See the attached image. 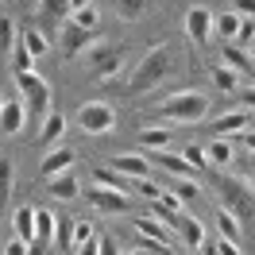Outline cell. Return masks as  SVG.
Here are the masks:
<instances>
[{
  "mask_svg": "<svg viewBox=\"0 0 255 255\" xmlns=\"http://www.w3.org/2000/svg\"><path fill=\"white\" fill-rule=\"evenodd\" d=\"M170 70H174V50L170 47H151L135 62V70H131V78H128V93H151V89H159L162 81L170 78Z\"/></svg>",
  "mask_w": 255,
  "mask_h": 255,
  "instance_id": "1",
  "label": "cell"
},
{
  "mask_svg": "<svg viewBox=\"0 0 255 255\" xmlns=\"http://www.w3.org/2000/svg\"><path fill=\"white\" fill-rule=\"evenodd\" d=\"M205 112H209V97L197 93V89L174 93L159 105V116L166 124H197V120H205Z\"/></svg>",
  "mask_w": 255,
  "mask_h": 255,
  "instance_id": "2",
  "label": "cell"
},
{
  "mask_svg": "<svg viewBox=\"0 0 255 255\" xmlns=\"http://www.w3.org/2000/svg\"><path fill=\"white\" fill-rule=\"evenodd\" d=\"M74 124L85 135H109L112 128H116V109H112L109 101H85L74 112Z\"/></svg>",
  "mask_w": 255,
  "mask_h": 255,
  "instance_id": "3",
  "label": "cell"
},
{
  "mask_svg": "<svg viewBox=\"0 0 255 255\" xmlns=\"http://www.w3.org/2000/svg\"><path fill=\"white\" fill-rule=\"evenodd\" d=\"M12 81H16V89H19V97H23V105H27V109L39 116V124H43V120L50 116V85L39 78L35 70H31V74H12Z\"/></svg>",
  "mask_w": 255,
  "mask_h": 255,
  "instance_id": "4",
  "label": "cell"
},
{
  "mask_svg": "<svg viewBox=\"0 0 255 255\" xmlns=\"http://www.w3.org/2000/svg\"><path fill=\"white\" fill-rule=\"evenodd\" d=\"M85 58H89V66H93V74L101 81H109L116 78L120 70H124V47H116V43H105V47H89L85 50Z\"/></svg>",
  "mask_w": 255,
  "mask_h": 255,
  "instance_id": "5",
  "label": "cell"
},
{
  "mask_svg": "<svg viewBox=\"0 0 255 255\" xmlns=\"http://www.w3.org/2000/svg\"><path fill=\"white\" fill-rule=\"evenodd\" d=\"M85 201L97 209V213H105V217H120L131 209V197L120 190H109V186H93V190L85 193Z\"/></svg>",
  "mask_w": 255,
  "mask_h": 255,
  "instance_id": "6",
  "label": "cell"
},
{
  "mask_svg": "<svg viewBox=\"0 0 255 255\" xmlns=\"http://www.w3.org/2000/svg\"><path fill=\"white\" fill-rule=\"evenodd\" d=\"M170 224H174V236L190 248V252H197L201 244H205V224L197 221V217H190V213H174L170 217Z\"/></svg>",
  "mask_w": 255,
  "mask_h": 255,
  "instance_id": "7",
  "label": "cell"
},
{
  "mask_svg": "<svg viewBox=\"0 0 255 255\" xmlns=\"http://www.w3.org/2000/svg\"><path fill=\"white\" fill-rule=\"evenodd\" d=\"M186 35H190V43L205 47L209 39H213V12L201 8V4H193L190 12H186Z\"/></svg>",
  "mask_w": 255,
  "mask_h": 255,
  "instance_id": "8",
  "label": "cell"
},
{
  "mask_svg": "<svg viewBox=\"0 0 255 255\" xmlns=\"http://www.w3.org/2000/svg\"><path fill=\"white\" fill-rule=\"evenodd\" d=\"M23 120H27L23 97H4V105H0V131H4V135H19V131H23Z\"/></svg>",
  "mask_w": 255,
  "mask_h": 255,
  "instance_id": "9",
  "label": "cell"
},
{
  "mask_svg": "<svg viewBox=\"0 0 255 255\" xmlns=\"http://www.w3.org/2000/svg\"><path fill=\"white\" fill-rule=\"evenodd\" d=\"M43 190H47L54 201H74V197H81V182H78L74 170H66V174L43 178Z\"/></svg>",
  "mask_w": 255,
  "mask_h": 255,
  "instance_id": "10",
  "label": "cell"
},
{
  "mask_svg": "<svg viewBox=\"0 0 255 255\" xmlns=\"http://www.w3.org/2000/svg\"><path fill=\"white\" fill-rule=\"evenodd\" d=\"M135 232L143 240H151V244H159L162 252H166L170 240H174V228H166V221H159V217H135Z\"/></svg>",
  "mask_w": 255,
  "mask_h": 255,
  "instance_id": "11",
  "label": "cell"
},
{
  "mask_svg": "<svg viewBox=\"0 0 255 255\" xmlns=\"http://www.w3.org/2000/svg\"><path fill=\"white\" fill-rule=\"evenodd\" d=\"M89 43H93V31H81L74 19H66V23H62V54H66V58L85 54V50H89Z\"/></svg>",
  "mask_w": 255,
  "mask_h": 255,
  "instance_id": "12",
  "label": "cell"
},
{
  "mask_svg": "<svg viewBox=\"0 0 255 255\" xmlns=\"http://www.w3.org/2000/svg\"><path fill=\"white\" fill-rule=\"evenodd\" d=\"M70 166H74V151H70V147H50L47 155H43V162H39V170H43V178L66 174Z\"/></svg>",
  "mask_w": 255,
  "mask_h": 255,
  "instance_id": "13",
  "label": "cell"
},
{
  "mask_svg": "<svg viewBox=\"0 0 255 255\" xmlns=\"http://www.w3.org/2000/svg\"><path fill=\"white\" fill-rule=\"evenodd\" d=\"M93 178H97V186H109V190H120V193H135V178H128L120 174V170H112V166H93Z\"/></svg>",
  "mask_w": 255,
  "mask_h": 255,
  "instance_id": "14",
  "label": "cell"
},
{
  "mask_svg": "<svg viewBox=\"0 0 255 255\" xmlns=\"http://www.w3.org/2000/svg\"><path fill=\"white\" fill-rule=\"evenodd\" d=\"M155 162L159 166H166L174 178H186V182H193L197 178V166H190L186 162V155H170V151H155Z\"/></svg>",
  "mask_w": 255,
  "mask_h": 255,
  "instance_id": "15",
  "label": "cell"
},
{
  "mask_svg": "<svg viewBox=\"0 0 255 255\" xmlns=\"http://www.w3.org/2000/svg\"><path fill=\"white\" fill-rule=\"evenodd\" d=\"M236 131H248V112L236 109V112H224L221 120H213V135L224 139V135H236Z\"/></svg>",
  "mask_w": 255,
  "mask_h": 255,
  "instance_id": "16",
  "label": "cell"
},
{
  "mask_svg": "<svg viewBox=\"0 0 255 255\" xmlns=\"http://www.w3.org/2000/svg\"><path fill=\"white\" fill-rule=\"evenodd\" d=\"M109 166H112V170H120V174H128V178H147V174H151V166H147L143 155H116Z\"/></svg>",
  "mask_w": 255,
  "mask_h": 255,
  "instance_id": "17",
  "label": "cell"
},
{
  "mask_svg": "<svg viewBox=\"0 0 255 255\" xmlns=\"http://www.w3.org/2000/svg\"><path fill=\"white\" fill-rule=\"evenodd\" d=\"M170 139H174L170 124H166V128L155 124V128H143V131H139V143H143L147 151H166V147H170Z\"/></svg>",
  "mask_w": 255,
  "mask_h": 255,
  "instance_id": "18",
  "label": "cell"
},
{
  "mask_svg": "<svg viewBox=\"0 0 255 255\" xmlns=\"http://www.w3.org/2000/svg\"><path fill=\"white\" fill-rule=\"evenodd\" d=\"M54 232H58V221H54V213L47 209H35V244H54Z\"/></svg>",
  "mask_w": 255,
  "mask_h": 255,
  "instance_id": "19",
  "label": "cell"
},
{
  "mask_svg": "<svg viewBox=\"0 0 255 255\" xmlns=\"http://www.w3.org/2000/svg\"><path fill=\"white\" fill-rule=\"evenodd\" d=\"M240 23H244V19H240L236 12H221V16H213V31L221 35L224 43H236V35H240Z\"/></svg>",
  "mask_w": 255,
  "mask_h": 255,
  "instance_id": "20",
  "label": "cell"
},
{
  "mask_svg": "<svg viewBox=\"0 0 255 255\" xmlns=\"http://www.w3.org/2000/svg\"><path fill=\"white\" fill-rule=\"evenodd\" d=\"M221 58H224L221 66H228V70H236V74H244V70H255V62L248 58V54H244V47H236V43H224Z\"/></svg>",
  "mask_w": 255,
  "mask_h": 255,
  "instance_id": "21",
  "label": "cell"
},
{
  "mask_svg": "<svg viewBox=\"0 0 255 255\" xmlns=\"http://www.w3.org/2000/svg\"><path fill=\"white\" fill-rule=\"evenodd\" d=\"M62 131H66V116H62V112H50L47 120L39 124V135H43V143H50V147H58Z\"/></svg>",
  "mask_w": 255,
  "mask_h": 255,
  "instance_id": "22",
  "label": "cell"
},
{
  "mask_svg": "<svg viewBox=\"0 0 255 255\" xmlns=\"http://www.w3.org/2000/svg\"><path fill=\"white\" fill-rule=\"evenodd\" d=\"M221 193H224V201H228V213H236V209L248 205V190L240 186L236 178H221Z\"/></svg>",
  "mask_w": 255,
  "mask_h": 255,
  "instance_id": "23",
  "label": "cell"
},
{
  "mask_svg": "<svg viewBox=\"0 0 255 255\" xmlns=\"http://www.w3.org/2000/svg\"><path fill=\"white\" fill-rule=\"evenodd\" d=\"M16 240H23V244H35V205L16 209Z\"/></svg>",
  "mask_w": 255,
  "mask_h": 255,
  "instance_id": "24",
  "label": "cell"
},
{
  "mask_svg": "<svg viewBox=\"0 0 255 255\" xmlns=\"http://www.w3.org/2000/svg\"><path fill=\"white\" fill-rule=\"evenodd\" d=\"M217 232H221V240H232V244H240V236H244L240 217H236V213H228V209H221V213H217Z\"/></svg>",
  "mask_w": 255,
  "mask_h": 255,
  "instance_id": "25",
  "label": "cell"
},
{
  "mask_svg": "<svg viewBox=\"0 0 255 255\" xmlns=\"http://www.w3.org/2000/svg\"><path fill=\"white\" fill-rule=\"evenodd\" d=\"M39 16H54V19H70V0H35Z\"/></svg>",
  "mask_w": 255,
  "mask_h": 255,
  "instance_id": "26",
  "label": "cell"
},
{
  "mask_svg": "<svg viewBox=\"0 0 255 255\" xmlns=\"http://www.w3.org/2000/svg\"><path fill=\"white\" fill-rule=\"evenodd\" d=\"M74 23H78L81 31H97V27H101V8H97V4H89V8H81V12H74Z\"/></svg>",
  "mask_w": 255,
  "mask_h": 255,
  "instance_id": "27",
  "label": "cell"
},
{
  "mask_svg": "<svg viewBox=\"0 0 255 255\" xmlns=\"http://www.w3.org/2000/svg\"><path fill=\"white\" fill-rule=\"evenodd\" d=\"M112 8L120 19H139L147 12V0H112Z\"/></svg>",
  "mask_w": 255,
  "mask_h": 255,
  "instance_id": "28",
  "label": "cell"
},
{
  "mask_svg": "<svg viewBox=\"0 0 255 255\" xmlns=\"http://www.w3.org/2000/svg\"><path fill=\"white\" fill-rule=\"evenodd\" d=\"M236 81H240V74L228 70V66H217V70H213V85H217L221 93H236Z\"/></svg>",
  "mask_w": 255,
  "mask_h": 255,
  "instance_id": "29",
  "label": "cell"
},
{
  "mask_svg": "<svg viewBox=\"0 0 255 255\" xmlns=\"http://www.w3.org/2000/svg\"><path fill=\"white\" fill-rule=\"evenodd\" d=\"M19 43H23V47L31 50L35 58H43V54H47V47H50V43H47V35H43V31H35V27H31V31H23V35H19Z\"/></svg>",
  "mask_w": 255,
  "mask_h": 255,
  "instance_id": "30",
  "label": "cell"
},
{
  "mask_svg": "<svg viewBox=\"0 0 255 255\" xmlns=\"http://www.w3.org/2000/svg\"><path fill=\"white\" fill-rule=\"evenodd\" d=\"M31 66H35V54L23 43H16V50H12V74H31Z\"/></svg>",
  "mask_w": 255,
  "mask_h": 255,
  "instance_id": "31",
  "label": "cell"
},
{
  "mask_svg": "<svg viewBox=\"0 0 255 255\" xmlns=\"http://www.w3.org/2000/svg\"><path fill=\"white\" fill-rule=\"evenodd\" d=\"M209 162H217V166H228L232 162V143H224V139H213V143L205 147Z\"/></svg>",
  "mask_w": 255,
  "mask_h": 255,
  "instance_id": "32",
  "label": "cell"
},
{
  "mask_svg": "<svg viewBox=\"0 0 255 255\" xmlns=\"http://www.w3.org/2000/svg\"><path fill=\"white\" fill-rule=\"evenodd\" d=\"M54 244H58V248H62V252H78V248H74V221H58V232H54Z\"/></svg>",
  "mask_w": 255,
  "mask_h": 255,
  "instance_id": "33",
  "label": "cell"
},
{
  "mask_svg": "<svg viewBox=\"0 0 255 255\" xmlns=\"http://www.w3.org/2000/svg\"><path fill=\"white\" fill-rule=\"evenodd\" d=\"M89 240H97V232H93V221H74V248L89 244Z\"/></svg>",
  "mask_w": 255,
  "mask_h": 255,
  "instance_id": "34",
  "label": "cell"
},
{
  "mask_svg": "<svg viewBox=\"0 0 255 255\" xmlns=\"http://www.w3.org/2000/svg\"><path fill=\"white\" fill-rule=\"evenodd\" d=\"M0 47L16 50V27H12V19H8V16H0Z\"/></svg>",
  "mask_w": 255,
  "mask_h": 255,
  "instance_id": "35",
  "label": "cell"
},
{
  "mask_svg": "<svg viewBox=\"0 0 255 255\" xmlns=\"http://www.w3.org/2000/svg\"><path fill=\"white\" fill-rule=\"evenodd\" d=\"M12 193V162L8 159H0V201Z\"/></svg>",
  "mask_w": 255,
  "mask_h": 255,
  "instance_id": "36",
  "label": "cell"
},
{
  "mask_svg": "<svg viewBox=\"0 0 255 255\" xmlns=\"http://www.w3.org/2000/svg\"><path fill=\"white\" fill-rule=\"evenodd\" d=\"M252 43H255V19H244L240 35H236V47H252Z\"/></svg>",
  "mask_w": 255,
  "mask_h": 255,
  "instance_id": "37",
  "label": "cell"
},
{
  "mask_svg": "<svg viewBox=\"0 0 255 255\" xmlns=\"http://www.w3.org/2000/svg\"><path fill=\"white\" fill-rule=\"evenodd\" d=\"M186 162H190V166H197V170H201V166H205L209 162V155H205V147H186Z\"/></svg>",
  "mask_w": 255,
  "mask_h": 255,
  "instance_id": "38",
  "label": "cell"
},
{
  "mask_svg": "<svg viewBox=\"0 0 255 255\" xmlns=\"http://www.w3.org/2000/svg\"><path fill=\"white\" fill-rule=\"evenodd\" d=\"M232 12L240 19H255V0H232Z\"/></svg>",
  "mask_w": 255,
  "mask_h": 255,
  "instance_id": "39",
  "label": "cell"
},
{
  "mask_svg": "<svg viewBox=\"0 0 255 255\" xmlns=\"http://www.w3.org/2000/svg\"><path fill=\"white\" fill-rule=\"evenodd\" d=\"M174 193H178V197H201V190H197V182H186V178H178Z\"/></svg>",
  "mask_w": 255,
  "mask_h": 255,
  "instance_id": "40",
  "label": "cell"
},
{
  "mask_svg": "<svg viewBox=\"0 0 255 255\" xmlns=\"http://www.w3.org/2000/svg\"><path fill=\"white\" fill-rule=\"evenodd\" d=\"M101 255H120V244L112 236H101Z\"/></svg>",
  "mask_w": 255,
  "mask_h": 255,
  "instance_id": "41",
  "label": "cell"
},
{
  "mask_svg": "<svg viewBox=\"0 0 255 255\" xmlns=\"http://www.w3.org/2000/svg\"><path fill=\"white\" fill-rule=\"evenodd\" d=\"M217 255H244V252H240V244H232V240H221V244H217Z\"/></svg>",
  "mask_w": 255,
  "mask_h": 255,
  "instance_id": "42",
  "label": "cell"
},
{
  "mask_svg": "<svg viewBox=\"0 0 255 255\" xmlns=\"http://www.w3.org/2000/svg\"><path fill=\"white\" fill-rule=\"evenodd\" d=\"M4 255H27V244H23V240H8Z\"/></svg>",
  "mask_w": 255,
  "mask_h": 255,
  "instance_id": "43",
  "label": "cell"
},
{
  "mask_svg": "<svg viewBox=\"0 0 255 255\" xmlns=\"http://www.w3.org/2000/svg\"><path fill=\"white\" fill-rule=\"evenodd\" d=\"M78 255H101V236H97V240H89V244H81V248H78Z\"/></svg>",
  "mask_w": 255,
  "mask_h": 255,
  "instance_id": "44",
  "label": "cell"
},
{
  "mask_svg": "<svg viewBox=\"0 0 255 255\" xmlns=\"http://www.w3.org/2000/svg\"><path fill=\"white\" fill-rule=\"evenodd\" d=\"M89 4H93V0H70V16H74V12H81V8H89Z\"/></svg>",
  "mask_w": 255,
  "mask_h": 255,
  "instance_id": "45",
  "label": "cell"
},
{
  "mask_svg": "<svg viewBox=\"0 0 255 255\" xmlns=\"http://www.w3.org/2000/svg\"><path fill=\"white\" fill-rule=\"evenodd\" d=\"M240 101H244V105H252V109H255V89H244V93H240Z\"/></svg>",
  "mask_w": 255,
  "mask_h": 255,
  "instance_id": "46",
  "label": "cell"
},
{
  "mask_svg": "<svg viewBox=\"0 0 255 255\" xmlns=\"http://www.w3.org/2000/svg\"><path fill=\"white\" fill-rule=\"evenodd\" d=\"M244 143H248V151L255 155V131H244Z\"/></svg>",
  "mask_w": 255,
  "mask_h": 255,
  "instance_id": "47",
  "label": "cell"
},
{
  "mask_svg": "<svg viewBox=\"0 0 255 255\" xmlns=\"http://www.w3.org/2000/svg\"><path fill=\"white\" fill-rule=\"evenodd\" d=\"M252 62H255V43H252Z\"/></svg>",
  "mask_w": 255,
  "mask_h": 255,
  "instance_id": "48",
  "label": "cell"
},
{
  "mask_svg": "<svg viewBox=\"0 0 255 255\" xmlns=\"http://www.w3.org/2000/svg\"><path fill=\"white\" fill-rule=\"evenodd\" d=\"M128 255H143V252H128Z\"/></svg>",
  "mask_w": 255,
  "mask_h": 255,
  "instance_id": "49",
  "label": "cell"
},
{
  "mask_svg": "<svg viewBox=\"0 0 255 255\" xmlns=\"http://www.w3.org/2000/svg\"><path fill=\"white\" fill-rule=\"evenodd\" d=\"M252 170H255V155H252Z\"/></svg>",
  "mask_w": 255,
  "mask_h": 255,
  "instance_id": "50",
  "label": "cell"
},
{
  "mask_svg": "<svg viewBox=\"0 0 255 255\" xmlns=\"http://www.w3.org/2000/svg\"><path fill=\"white\" fill-rule=\"evenodd\" d=\"M0 105H4V93H0Z\"/></svg>",
  "mask_w": 255,
  "mask_h": 255,
  "instance_id": "51",
  "label": "cell"
},
{
  "mask_svg": "<svg viewBox=\"0 0 255 255\" xmlns=\"http://www.w3.org/2000/svg\"><path fill=\"white\" fill-rule=\"evenodd\" d=\"M0 159H4V155H0Z\"/></svg>",
  "mask_w": 255,
  "mask_h": 255,
  "instance_id": "52",
  "label": "cell"
},
{
  "mask_svg": "<svg viewBox=\"0 0 255 255\" xmlns=\"http://www.w3.org/2000/svg\"><path fill=\"white\" fill-rule=\"evenodd\" d=\"M0 4H4V0H0Z\"/></svg>",
  "mask_w": 255,
  "mask_h": 255,
  "instance_id": "53",
  "label": "cell"
}]
</instances>
